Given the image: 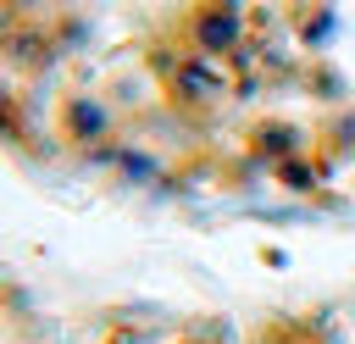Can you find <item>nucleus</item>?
Wrapping results in <instances>:
<instances>
[{"mask_svg":"<svg viewBox=\"0 0 355 344\" xmlns=\"http://www.w3.org/2000/svg\"><path fill=\"white\" fill-rule=\"evenodd\" d=\"M255 344H327V333H322V322L277 316V322H266V327H261V338H255Z\"/></svg>","mask_w":355,"mask_h":344,"instance_id":"8","label":"nucleus"},{"mask_svg":"<svg viewBox=\"0 0 355 344\" xmlns=\"http://www.w3.org/2000/svg\"><path fill=\"white\" fill-rule=\"evenodd\" d=\"M333 28H338V11H333V0H305V6H288V33H294V44L300 50H322L327 39H333Z\"/></svg>","mask_w":355,"mask_h":344,"instance_id":"4","label":"nucleus"},{"mask_svg":"<svg viewBox=\"0 0 355 344\" xmlns=\"http://www.w3.org/2000/svg\"><path fill=\"white\" fill-rule=\"evenodd\" d=\"M178 44L205 61H239L244 50V6L239 0H189L178 11Z\"/></svg>","mask_w":355,"mask_h":344,"instance_id":"1","label":"nucleus"},{"mask_svg":"<svg viewBox=\"0 0 355 344\" xmlns=\"http://www.w3.org/2000/svg\"><path fill=\"white\" fill-rule=\"evenodd\" d=\"M272 178H277L283 189H294V194H311V189H322V161H316V150L305 144L300 155L277 161V166H272Z\"/></svg>","mask_w":355,"mask_h":344,"instance_id":"6","label":"nucleus"},{"mask_svg":"<svg viewBox=\"0 0 355 344\" xmlns=\"http://www.w3.org/2000/svg\"><path fill=\"white\" fill-rule=\"evenodd\" d=\"M55 133H61V144H72V150H100V144H111V111H105L94 94H61V105H55Z\"/></svg>","mask_w":355,"mask_h":344,"instance_id":"2","label":"nucleus"},{"mask_svg":"<svg viewBox=\"0 0 355 344\" xmlns=\"http://www.w3.org/2000/svg\"><path fill=\"white\" fill-rule=\"evenodd\" d=\"M0 55H11V61H17V67H28V72H44V67H50V55H55V39H50V33H44V28L22 11Z\"/></svg>","mask_w":355,"mask_h":344,"instance_id":"5","label":"nucleus"},{"mask_svg":"<svg viewBox=\"0 0 355 344\" xmlns=\"http://www.w3.org/2000/svg\"><path fill=\"white\" fill-rule=\"evenodd\" d=\"M0 144H33V122H28V105L17 100V89L0 78Z\"/></svg>","mask_w":355,"mask_h":344,"instance_id":"7","label":"nucleus"},{"mask_svg":"<svg viewBox=\"0 0 355 344\" xmlns=\"http://www.w3.org/2000/svg\"><path fill=\"white\" fill-rule=\"evenodd\" d=\"M300 150H305V133H300L288 117H277V111H266V117H250V128H244V155H255L266 172H272L277 161L300 155Z\"/></svg>","mask_w":355,"mask_h":344,"instance_id":"3","label":"nucleus"},{"mask_svg":"<svg viewBox=\"0 0 355 344\" xmlns=\"http://www.w3.org/2000/svg\"><path fill=\"white\" fill-rule=\"evenodd\" d=\"M288 6H305V0H288Z\"/></svg>","mask_w":355,"mask_h":344,"instance_id":"11","label":"nucleus"},{"mask_svg":"<svg viewBox=\"0 0 355 344\" xmlns=\"http://www.w3.org/2000/svg\"><path fill=\"white\" fill-rule=\"evenodd\" d=\"M0 6H6V11H28L33 0H0Z\"/></svg>","mask_w":355,"mask_h":344,"instance_id":"9","label":"nucleus"},{"mask_svg":"<svg viewBox=\"0 0 355 344\" xmlns=\"http://www.w3.org/2000/svg\"><path fill=\"white\" fill-rule=\"evenodd\" d=\"M178 344H200V338H178Z\"/></svg>","mask_w":355,"mask_h":344,"instance_id":"10","label":"nucleus"}]
</instances>
